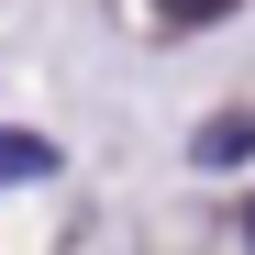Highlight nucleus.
Instances as JSON below:
<instances>
[{
    "label": "nucleus",
    "mask_w": 255,
    "mask_h": 255,
    "mask_svg": "<svg viewBox=\"0 0 255 255\" xmlns=\"http://www.w3.org/2000/svg\"><path fill=\"white\" fill-rule=\"evenodd\" d=\"M244 144H255V122H244V111H222V122H200V166H233Z\"/></svg>",
    "instance_id": "2"
},
{
    "label": "nucleus",
    "mask_w": 255,
    "mask_h": 255,
    "mask_svg": "<svg viewBox=\"0 0 255 255\" xmlns=\"http://www.w3.org/2000/svg\"><path fill=\"white\" fill-rule=\"evenodd\" d=\"M166 11H178V22H222L233 0H166Z\"/></svg>",
    "instance_id": "3"
},
{
    "label": "nucleus",
    "mask_w": 255,
    "mask_h": 255,
    "mask_svg": "<svg viewBox=\"0 0 255 255\" xmlns=\"http://www.w3.org/2000/svg\"><path fill=\"white\" fill-rule=\"evenodd\" d=\"M0 178H56V144L45 133H0Z\"/></svg>",
    "instance_id": "1"
}]
</instances>
